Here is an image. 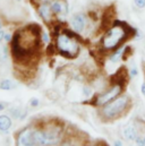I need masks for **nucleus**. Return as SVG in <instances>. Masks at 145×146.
<instances>
[{
    "label": "nucleus",
    "mask_w": 145,
    "mask_h": 146,
    "mask_svg": "<svg viewBox=\"0 0 145 146\" xmlns=\"http://www.w3.org/2000/svg\"><path fill=\"white\" fill-rule=\"evenodd\" d=\"M122 134L127 141H136V138L138 137V130L134 125L126 126L122 130Z\"/></svg>",
    "instance_id": "423d86ee"
},
{
    "label": "nucleus",
    "mask_w": 145,
    "mask_h": 146,
    "mask_svg": "<svg viewBox=\"0 0 145 146\" xmlns=\"http://www.w3.org/2000/svg\"><path fill=\"white\" fill-rule=\"evenodd\" d=\"M121 92V85H114L111 90H109L108 92L103 93L102 95H100L98 99H96V104L99 106H104L109 103L110 101H112L113 99H116Z\"/></svg>",
    "instance_id": "20e7f679"
},
{
    "label": "nucleus",
    "mask_w": 145,
    "mask_h": 146,
    "mask_svg": "<svg viewBox=\"0 0 145 146\" xmlns=\"http://www.w3.org/2000/svg\"><path fill=\"white\" fill-rule=\"evenodd\" d=\"M57 46H58L60 53L65 57H68V58L76 57L78 51H79L78 43L75 41V38L69 37L67 34H59L58 35Z\"/></svg>",
    "instance_id": "7ed1b4c3"
},
{
    "label": "nucleus",
    "mask_w": 145,
    "mask_h": 146,
    "mask_svg": "<svg viewBox=\"0 0 145 146\" xmlns=\"http://www.w3.org/2000/svg\"><path fill=\"white\" fill-rule=\"evenodd\" d=\"M11 127V120L7 115H0V130L7 131Z\"/></svg>",
    "instance_id": "9d476101"
},
{
    "label": "nucleus",
    "mask_w": 145,
    "mask_h": 146,
    "mask_svg": "<svg viewBox=\"0 0 145 146\" xmlns=\"http://www.w3.org/2000/svg\"><path fill=\"white\" fill-rule=\"evenodd\" d=\"M144 141H145V136H144Z\"/></svg>",
    "instance_id": "5701e85b"
},
{
    "label": "nucleus",
    "mask_w": 145,
    "mask_h": 146,
    "mask_svg": "<svg viewBox=\"0 0 145 146\" xmlns=\"http://www.w3.org/2000/svg\"><path fill=\"white\" fill-rule=\"evenodd\" d=\"M128 102H129L128 96H120L113 101H110L102 109V115L107 119H116L126 110Z\"/></svg>",
    "instance_id": "f03ea898"
},
{
    "label": "nucleus",
    "mask_w": 145,
    "mask_h": 146,
    "mask_svg": "<svg viewBox=\"0 0 145 146\" xmlns=\"http://www.w3.org/2000/svg\"><path fill=\"white\" fill-rule=\"evenodd\" d=\"M2 38H5V33H3L2 31H0V41H1Z\"/></svg>",
    "instance_id": "6ab92c4d"
},
{
    "label": "nucleus",
    "mask_w": 145,
    "mask_h": 146,
    "mask_svg": "<svg viewBox=\"0 0 145 146\" xmlns=\"http://www.w3.org/2000/svg\"><path fill=\"white\" fill-rule=\"evenodd\" d=\"M39 11H40L41 16H42L44 19H47V21L50 19V17H51V11H52V10H51V8H50L48 5H42V6L40 7Z\"/></svg>",
    "instance_id": "9b49d317"
},
{
    "label": "nucleus",
    "mask_w": 145,
    "mask_h": 146,
    "mask_svg": "<svg viewBox=\"0 0 145 146\" xmlns=\"http://www.w3.org/2000/svg\"><path fill=\"white\" fill-rule=\"evenodd\" d=\"M37 103H39V101L35 100V99H33V101H32V106H37Z\"/></svg>",
    "instance_id": "412c9836"
},
{
    "label": "nucleus",
    "mask_w": 145,
    "mask_h": 146,
    "mask_svg": "<svg viewBox=\"0 0 145 146\" xmlns=\"http://www.w3.org/2000/svg\"><path fill=\"white\" fill-rule=\"evenodd\" d=\"M3 109V104H0V110Z\"/></svg>",
    "instance_id": "4be33fe9"
},
{
    "label": "nucleus",
    "mask_w": 145,
    "mask_h": 146,
    "mask_svg": "<svg viewBox=\"0 0 145 146\" xmlns=\"http://www.w3.org/2000/svg\"><path fill=\"white\" fill-rule=\"evenodd\" d=\"M85 24H86V21H85L84 15H82V14H76V15L72 16V25L75 31L82 32V31L84 30V27H85Z\"/></svg>",
    "instance_id": "39448f33"
},
{
    "label": "nucleus",
    "mask_w": 145,
    "mask_h": 146,
    "mask_svg": "<svg viewBox=\"0 0 145 146\" xmlns=\"http://www.w3.org/2000/svg\"><path fill=\"white\" fill-rule=\"evenodd\" d=\"M0 26H1V24H0Z\"/></svg>",
    "instance_id": "b1692460"
},
{
    "label": "nucleus",
    "mask_w": 145,
    "mask_h": 146,
    "mask_svg": "<svg viewBox=\"0 0 145 146\" xmlns=\"http://www.w3.org/2000/svg\"><path fill=\"white\" fill-rule=\"evenodd\" d=\"M50 8L52 10V13L55 14H63V13H67V9H66V6L61 2V1H58V0H53L50 5Z\"/></svg>",
    "instance_id": "1a4fd4ad"
},
{
    "label": "nucleus",
    "mask_w": 145,
    "mask_h": 146,
    "mask_svg": "<svg viewBox=\"0 0 145 146\" xmlns=\"http://www.w3.org/2000/svg\"><path fill=\"white\" fill-rule=\"evenodd\" d=\"M124 23H117L113 27H111L107 32V34L103 36L102 40V45L104 49H114L118 44L124 41V38L128 35V32L130 31V27H122Z\"/></svg>",
    "instance_id": "f257e3e1"
},
{
    "label": "nucleus",
    "mask_w": 145,
    "mask_h": 146,
    "mask_svg": "<svg viewBox=\"0 0 145 146\" xmlns=\"http://www.w3.org/2000/svg\"><path fill=\"white\" fill-rule=\"evenodd\" d=\"M124 48H120V49H118L112 56H111V58H110V60L112 61V62H117L121 57H122V54H124Z\"/></svg>",
    "instance_id": "ddd939ff"
},
{
    "label": "nucleus",
    "mask_w": 145,
    "mask_h": 146,
    "mask_svg": "<svg viewBox=\"0 0 145 146\" xmlns=\"http://www.w3.org/2000/svg\"><path fill=\"white\" fill-rule=\"evenodd\" d=\"M10 38H11V36H10L9 34H5V40H6V41H9Z\"/></svg>",
    "instance_id": "a211bd4d"
},
{
    "label": "nucleus",
    "mask_w": 145,
    "mask_h": 146,
    "mask_svg": "<svg viewBox=\"0 0 145 146\" xmlns=\"http://www.w3.org/2000/svg\"><path fill=\"white\" fill-rule=\"evenodd\" d=\"M134 2L138 8H144L145 7V0H134Z\"/></svg>",
    "instance_id": "4468645a"
},
{
    "label": "nucleus",
    "mask_w": 145,
    "mask_h": 146,
    "mask_svg": "<svg viewBox=\"0 0 145 146\" xmlns=\"http://www.w3.org/2000/svg\"><path fill=\"white\" fill-rule=\"evenodd\" d=\"M141 91H142V93H143V95L145 96V83L142 85V88H141Z\"/></svg>",
    "instance_id": "f3484780"
},
{
    "label": "nucleus",
    "mask_w": 145,
    "mask_h": 146,
    "mask_svg": "<svg viewBox=\"0 0 145 146\" xmlns=\"http://www.w3.org/2000/svg\"><path fill=\"white\" fill-rule=\"evenodd\" d=\"M15 87H16V84H15L14 82H11V80H8V79L2 80V82L0 83V88H1V90L8 91V90H13V88H15Z\"/></svg>",
    "instance_id": "f8f14e48"
},
{
    "label": "nucleus",
    "mask_w": 145,
    "mask_h": 146,
    "mask_svg": "<svg viewBox=\"0 0 145 146\" xmlns=\"http://www.w3.org/2000/svg\"><path fill=\"white\" fill-rule=\"evenodd\" d=\"M135 142H136V144H137V145H145V141L144 139H142L140 136L136 138V141H135Z\"/></svg>",
    "instance_id": "2eb2a0df"
},
{
    "label": "nucleus",
    "mask_w": 145,
    "mask_h": 146,
    "mask_svg": "<svg viewBox=\"0 0 145 146\" xmlns=\"http://www.w3.org/2000/svg\"><path fill=\"white\" fill-rule=\"evenodd\" d=\"M42 38H43V41H44V42H45V43H49V36H48V34H47V33H43V34H42Z\"/></svg>",
    "instance_id": "dca6fc26"
},
{
    "label": "nucleus",
    "mask_w": 145,
    "mask_h": 146,
    "mask_svg": "<svg viewBox=\"0 0 145 146\" xmlns=\"http://www.w3.org/2000/svg\"><path fill=\"white\" fill-rule=\"evenodd\" d=\"M136 75H137V70L134 68V69L132 70V76H136Z\"/></svg>",
    "instance_id": "aec40b11"
},
{
    "label": "nucleus",
    "mask_w": 145,
    "mask_h": 146,
    "mask_svg": "<svg viewBox=\"0 0 145 146\" xmlns=\"http://www.w3.org/2000/svg\"><path fill=\"white\" fill-rule=\"evenodd\" d=\"M126 80H127V72L125 68L119 69L116 75L112 76V83H114L117 85L122 86V83H126Z\"/></svg>",
    "instance_id": "6e6552de"
},
{
    "label": "nucleus",
    "mask_w": 145,
    "mask_h": 146,
    "mask_svg": "<svg viewBox=\"0 0 145 146\" xmlns=\"http://www.w3.org/2000/svg\"><path fill=\"white\" fill-rule=\"evenodd\" d=\"M18 144L19 145H33V138H32V129H26L23 133H21L18 137Z\"/></svg>",
    "instance_id": "0eeeda50"
}]
</instances>
